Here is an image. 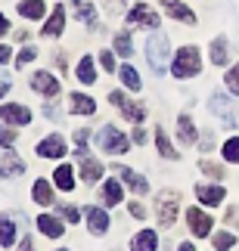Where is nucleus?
Masks as SVG:
<instances>
[{
	"label": "nucleus",
	"mask_w": 239,
	"mask_h": 251,
	"mask_svg": "<svg viewBox=\"0 0 239 251\" xmlns=\"http://www.w3.org/2000/svg\"><path fill=\"white\" fill-rule=\"evenodd\" d=\"M37 229H41V233H47V236H53V239L62 236V224H59L56 217H50V214H41V217H37Z\"/></svg>",
	"instance_id": "nucleus-21"
},
{
	"label": "nucleus",
	"mask_w": 239,
	"mask_h": 251,
	"mask_svg": "<svg viewBox=\"0 0 239 251\" xmlns=\"http://www.w3.org/2000/svg\"><path fill=\"white\" fill-rule=\"evenodd\" d=\"M103 171H106V168H103L97 158H87V155H84V161H81V177H84V183H97L103 177Z\"/></svg>",
	"instance_id": "nucleus-14"
},
{
	"label": "nucleus",
	"mask_w": 239,
	"mask_h": 251,
	"mask_svg": "<svg viewBox=\"0 0 239 251\" xmlns=\"http://www.w3.org/2000/svg\"><path fill=\"white\" fill-rule=\"evenodd\" d=\"M224 158L227 161H239V137H230L224 143Z\"/></svg>",
	"instance_id": "nucleus-32"
},
{
	"label": "nucleus",
	"mask_w": 239,
	"mask_h": 251,
	"mask_svg": "<svg viewBox=\"0 0 239 251\" xmlns=\"http://www.w3.org/2000/svg\"><path fill=\"white\" fill-rule=\"evenodd\" d=\"M72 112L75 115H93L97 112V102L87 93H72Z\"/></svg>",
	"instance_id": "nucleus-17"
},
{
	"label": "nucleus",
	"mask_w": 239,
	"mask_h": 251,
	"mask_svg": "<svg viewBox=\"0 0 239 251\" xmlns=\"http://www.w3.org/2000/svg\"><path fill=\"white\" fill-rule=\"evenodd\" d=\"M161 6H165V9H168V13L174 16V19H180V22H196V16L189 13V9H186L184 3H180V0H161Z\"/></svg>",
	"instance_id": "nucleus-20"
},
{
	"label": "nucleus",
	"mask_w": 239,
	"mask_h": 251,
	"mask_svg": "<svg viewBox=\"0 0 239 251\" xmlns=\"http://www.w3.org/2000/svg\"><path fill=\"white\" fill-rule=\"evenodd\" d=\"M156 143H159V152H161V155H165V158H177V149H171V143H168V137H165V130H156Z\"/></svg>",
	"instance_id": "nucleus-30"
},
{
	"label": "nucleus",
	"mask_w": 239,
	"mask_h": 251,
	"mask_svg": "<svg viewBox=\"0 0 239 251\" xmlns=\"http://www.w3.org/2000/svg\"><path fill=\"white\" fill-rule=\"evenodd\" d=\"M37 155H44V158H62V155H65L62 137H47L41 146H37Z\"/></svg>",
	"instance_id": "nucleus-10"
},
{
	"label": "nucleus",
	"mask_w": 239,
	"mask_h": 251,
	"mask_svg": "<svg viewBox=\"0 0 239 251\" xmlns=\"http://www.w3.org/2000/svg\"><path fill=\"white\" fill-rule=\"evenodd\" d=\"M6 59H9V47L0 44V62H6Z\"/></svg>",
	"instance_id": "nucleus-44"
},
{
	"label": "nucleus",
	"mask_w": 239,
	"mask_h": 251,
	"mask_svg": "<svg viewBox=\"0 0 239 251\" xmlns=\"http://www.w3.org/2000/svg\"><path fill=\"white\" fill-rule=\"evenodd\" d=\"M56 186L65 189V192H72L75 189V174L69 165H62V168H56Z\"/></svg>",
	"instance_id": "nucleus-25"
},
{
	"label": "nucleus",
	"mask_w": 239,
	"mask_h": 251,
	"mask_svg": "<svg viewBox=\"0 0 239 251\" xmlns=\"http://www.w3.org/2000/svg\"><path fill=\"white\" fill-rule=\"evenodd\" d=\"M103 201H106V205H121V186H118V180H106V186H103Z\"/></svg>",
	"instance_id": "nucleus-24"
},
{
	"label": "nucleus",
	"mask_w": 239,
	"mask_h": 251,
	"mask_svg": "<svg viewBox=\"0 0 239 251\" xmlns=\"http://www.w3.org/2000/svg\"><path fill=\"white\" fill-rule=\"evenodd\" d=\"M177 201L180 196L177 192H159V201H156V214H159V224L161 226H171L174 224V217H177Z\"/></svg>",
	"instance_id": "nucleus-3"
},
{
	"label": "nucleus",
	"mask_w": 239,
	"mask_h": 251,
	"mask_svg": "<svg viewBox=\"0 0 239 251\" xmlns=\"http://www.w3.org/2000/svg\"><path fill=\"white\" fill-rule=\"evenodd\" d=\"M62 25H65V9L56 6L53 16H50V22L44 25V37H59L62 34Z\"/></svg>",
	"instance_id": "nucleus-15"
},
{
	"label": "nucleus",
	"mask_w": 239,
	"mask_h": 251,
	"mask_svg": "<svg viewBox=\"0 0 239 251\" xmlns=\"http://www.w3.org/2000/svg\"><path fill=\"white\" fill-rule=\"evenodd\" d=\"M115 50H118L121 56H131V53H133V47H131V37H128V34H115Z\"/></svg>",
	"instance_id": "nucleus-35"
},
{
	"label": "nucleus",
	"mask_w": 239,
	"mask_h": 251,
	"mask_svg": "<svg viewBox=\"0 0 239 251\" xmlns=\"http://www.w3.org/2000/svg\"><path fill=\"white\" fill-rule=\"evenodd\" d=\"M131 214L133 217H143V205H140V201H131Z\"/></svg>",
	"instance_id": "nucleus-43"
},
{
	"label": "nucleus",
	"mask_w": 239,
	"mask_h": 251,
	"mask_svg": "<svg viewBox=\"0 0 239 251\" xmlns=\"http://www.w3.org/2000/svg\"><path fill=\"white\" fill-rule=\"evenodd\" d=\"M0 146H6V149L16 146V133L9 130V127H0Z\"/></svg>",
	"instance_id": "nucleus-36"
},
{
	"label": "nucleus",
	"mask_w": 239,
	"mask_h": 251,
	"mask_svg": "<svg viewBox=\"0 0 239 251\" xmlns=\"http://www.w3.org/2000/svg\"><path fill=\"white\" fill-rule=\"evenodd\" d=\"M128 22H131V25H149V28H159V16L152 13L146 3H137V6H133L131 13H128Z\"/></svg>",
	"instance_id": "nucleus-6"
},
{
	"label": "nucleus",
	"mask_w": 239,
	"mask_h": 251,
	"mask_svg": "<svg viewBox=\"0 0 239 251\" xmlns=\"http://www.w3.org/2000/svg\"><path fill=\"white\" fill-rule=\"evenodd\" d=\"M0 118L9 121V124H28L31 121V112H28L25 105H3V109H0Z\"/></svg>",
	"instance_id": "nucleus-11"
},
{
	"label": "nucleus",
	"mask_w": 239,
	"mask_h": 251,
	"mask_svg": "<svg viewBox=\"0 0 239 251\" xmlns=\"http://www.w3.org/2000/svg\"><path fill=\"white\" fill-rule=\"evenodd\" d=\"M72 6L78 9V19H81V22H93V19H97V6H90L87 0H72Z\"/></svg>",
	"instance_id": "nucleus-29"
},
{
	"label": "nucleus",
	"mask_w": 239,
	"mask_h": 251,
	"mask_svg": "<svg viewBox=\"0 0 239 251\" xmlns=\"http://www.w3.org/2000/svg\"><path fill=\"white\" fill-rule=\"evenodd\" d=\"M212 112H217V115H227V124H239V118L233 115V109H230V102L224 100V96H212Z\"/></svg>",
	"instance_id": "nucleus-22"
},
{
	"label": "nucleus",
	"mask_w": 239,
	"mask_h": 251,
	"mask_svg": "<svg viewBox=\"0 0 239 251\" xmlns=\"http://www.w3.org/2000/svg\"><path fill=\"white\" fill-rule=\"evenodd\" d=\"M100 62H103V69H106V72H115V56H112L109 50L100 53Z\"/></svg>",
	"instance_id": "nucleus-40"
},
{
	"label": "nucleus",
	"mask_w": 239,
	"mask_h": 251,
	"mask_svg": "<svg viewBox=\"0 0 239 251\" xmlns=\"http://www.w3.org/2000/svg\"><path fill=\"white\" fill-rule=\"evenodd\" d=\"M34 56H37V50H34V47H25V50H22V53H19V56H16V62H19V69H22V65H25V62H31V59H34Z\"/></svg>",
	"instance_id": "nucleus-38"
},
{
	"label": "nucleus",
	"mask_w": 239,
	"mask_h": 251,
	"mask_svg": "<svg viewBox=\"0 0 239 251\" xmlns=\"http://www.w3.org/2000/svg\"><path fill=\"white\" fill-rule=\"evenodd\" d=\"M19 13L25 19H41L44 16V3L41 0H22V3H19Z\"/></svg>",
	"instance_id": "nucleus-27"
},
{
	"label": "nucleus",
	"mask_w": 239,
	"mask_h": 251,
	"mask_svg": "<svg viewBox=\"0 0 239 251\" xmlns=\"http://www.w3.org/2000/svg\"><path fill=\"white\" fill-rule=\"evenodd\" d=\"M199 72V50L196 47H184L174 59V75L177 78H193Z\"/></svg>",
	"instance_id": "nucleus-4"
},
{
	"label": "nucleus",
	"mask_w": 239,
	"mask_h": 251,
	"mask_svg": "<svg viewBox=\"0 0 239 251\" xmlns=\"http://www.w3.org/2000/svg\"><path fill=\"white\" fill-rule=\"evenodd\" d=\"M22 171H25L22 158H16L13 152H9V155H0V177H19Z\"/></svg>",
	"instance_id": "nucleus-13"
},
{
	"label": "nucleus",
	"mask_w": 239,
	"mask_h": 251,
	"mask_svg": "<svg viewBox=\"0 0 239 251\" xmlns=\"http://www.w3.org/2000/svg\"><path fill=\"white\" fill-rule=\"evenodd\" d=\"M87 226L93 236H103L109 229V214L103 208H87Z\"/></svg>",
	"instance_id": "nucleus-9"
},
{
	"label": "nucleus",
	"mask_w": 239,
	"mask_h": 251,
	"mask_svg": "<svg viewBox=\"0 0 239 251\" xmlns=\"http://www.w3.org/2000/svg\"><path fill=\"white\" fill-rule=\"evenodd\" d=\"M31 87H34V90H37V93H44V96H50V100H53V96H56V93H59V81H56V78H53V75H47V72H37V75H34V78H31Z\"/></svg>",
	"instance_id": "nucleus-8"
},
{
	"label": "nucleus",
	"mask_w": 239,
	"mask_h": 251,
	"mask_svg": "<svg viewBox=\"0 0 239 251\" xmlns=\"http://www.w3.org/2000/svg\"><path fill=\"white\" fill-rule=\"evenodd\" d=\"M177 137H180V143H186V146H196V127H193V121H189V115H180L177 118Z\"/></svg>",
	"instance_id": "nucleus-16"
},
{
	"label": "nucleus",
	"mask_w": 239,
	"mask_h": 251,
	"mask_svg": "<svg viewBox=\"0 0 239 251\" xmlns=\"http://www.w3.org/2000/svg\"><path fill=\"white\" fill-rule=\"evenodd\" d=\"M6 90H9V81H6V78H3V75H0V96H3V93H6Z\"/></svg>",
	"instance_id": "nucleus-45"
},
{
	"label": "nucleus",
	"mask_w": 239,
	"mask_h": 251,
	"mask_svg": "<svg viewBox=\"0 0 239 251\" xmlns=\"http://www.w3.org/2000/svg\"><path fill=\"white\" fill-rule=\"evenodd\" d=\"M13 242H16V224L9 217H0V245L9 248Z\"/></svg>",
	"instance_id": "nucleus-23"
},
{
	"label": "nucleus",
	"mask_w": 239,
	"mask_h": 251,
	"mask_svg": "<svg viewBox=\"0 0 239 251\" xmlns=\"http://www.w3.org/2000/svg\"><path fill=\"white\" fill-rule=\"evenodd\" d=\"M121 81L131 87V90H140V75L131 69V65H121Z\"/></svg>",
	"instance_id": "nucleus-31"
},
{
	"label": "nucleus",
	"mask_w": 239,
	"mask_h": 251,
	"mask_svg": "<svg viewBox=\"0 0 239 251\" xmlns=\"http://www.w3.org/2000/svg\"><path fill=\"white\" fill-rule=\"evenodd\" d=\"M227 87H230L233 93H239V65H233V69L227 72Z\"/></svg>",
	"instance_id": "nucleus-37"
},
{
	"label": "nucleus",
	"mask_w": 239,
	"mask_h": 251,
	"mask_svg": "<svg viewBox=\"0 0 239 251\" xmlns=\"http://www.w3.org/2000/svg\"><path fill=\"white\" fill-rule=\"evenodd\" d=\"M196 196H199V201H205V205H221L224 189L221 186H196Z\"/></svg>",
	"instance_id": "nucleus-19"
},
{
	"label": "nucleus",
	"mask_w": 239,
	"mask_h": 251,
	"mask_svg": "<svg viewBox=\"0 0 239 251\" xmlns=\"http://www.w3.org/2000/svg\"><path fill=\"white\" fill-rule=\"evenodd\" d=\"M78 78L84 84H93V81H97V72H93V59H90V56H84V59L78 62Z\"/></svg>",
	"instance_id": "nucleus-28"
},
{
	"label": "nucleus",
	"mask_w": 239,
	"mask_h": 251,
	"mask_svg": "<svg viewBox=\"0 0 239 251\" xmlns=\"http://www.w3.org/2000/svg\"><path fill=\"white\" fill-rule=\"evenodd\" d=\"M212 245H214V251H230L233 248V236L230 233H217Z\"/></svg>",
	"instance_id": "nucleus-34"
},
{
	"label": "nucleus",
	"mask_w": 239,
	"mask_h": 251,
	"mask_svg": "<svg viewBox=\"0 0 239 251\" xmlns=\"http://www.w3.org/2000/svg\"><path fill=\"white\" fill-rule=\"evenodd\" d=\"M202 171L208 174V177H221V168H217V165H212V161H202Z\"/></svg>",
	"instance_id": "nucleus-42"
},
{
	"label": "nucleus",
	"mask_w": 239,
	"mask_h": 251,
	"mask_svg": "<svg viewBox=\"0 0 239 251\" xmlns=\"http://www.w3.org/2000/svg\"><path fill=\"white\" fill-rule=\"evenodd\" d=\"M34 201L37 205H53V189L47 180H37L34 183Z\"/></svg>",
	"instance_id": "nucleus-26"
},
{
	"label": "nucleus",
	"mask_w": 239,
	"mask_h": 251,
	"mask_svg": "<svg viewBox=\"0 0 239 251\" xmlns=\"http://www.w3.org/2000/svg\"><path fill=\"white\" fill-rule=\"evenodd\" d=\"M124 3H128V0H109V6H112V9H118V6H124Z\"/></svg>",
	"instance_id": "nucleus-47"
},
{
	"label": "nucleus",
	"mask_w": 239,
	"mask_h": 251,
	"mask_svg": "<svg viewBox=\"0 0 239 251\" xmlns=\"http://www.w3.org/2000/svg\"><path fill=\"white\" fill-rule=\"evenodd\" d=\"M87 137H90L87 130H78V133H75V146L81 149V155H84V149H87Z\"/></svg>",
	"instance_id": "nucleus-41"
},
{
	"label": "nucleus",
	"mask_w": 239,
	"mask_h": 251,
	"mask_svg": "<svg viewBox=\"0 0 239 251\" xmlns=\"http://www.w3.org/2000/svg\"><path fill=\"white\" fill-rule=\"evenodd\" d=\"M59 211H62L65 220H72V224H78V220H81L78 217V208H72V205H59Z\"/></svg>",
	"instance_id": "nucleus-39"
},
{
	"label": "nucleus",
	"mask_w": 239,
	"mask_h": 251,
	"mask_svg": "<svg viewBox=\"0 0 239 251\" xmlns=\"http://www.w3.org/2000/svg\"><path fill=\"white\" fill-rule=\"evenodd\" d=\"M97 143H100L103 152H109V155H121V152H128V137H124L118 127H103Z\"/></svg>",
	"instance_id": "nucleus-2"
},
{
	"label": "nucleus",
	"mask_w": 239,
	"mask_h": 251,
	"mask_svg": "<svg viewBox=\"0 0 239 251\" xmlns=\"http://www.w3.org/2000/svg\"><path fill=\"white\" fill-rule=\"evenodd\" d=\"M186 217H189V229H193L196 236H208V233H212V217H208L205 211L189 208V211H186Z\"/></svg>",
	"instance_id": "nucleus-7"
},
{
	"label": "nucleus",
	"mask_w": 239,
	"mask_h": 251,
	"mask_svg": "<svg viewBox=\"0 0 239 251\" xmlns=\"http://www.w3.org/2000/svg\"><path fill=\"white\" fill-rule=\"evenodd\" d=\"M118 174H121V180L128 183V186H131L133 192H149V186H146V177H140L137 171H131V168H118Z\"/></svg>",
	"instance_id": "nucleus-18"
},
{
	"label": "nucleus",
	"mask_w": 239,
	"mask_h": 251,
	"mask_svg": "<svg viewBox=\"0 0 239 251\" xmlns=\"http://www.w3.org/2000/svg\"><path fill=\"white\" fill-rule=\"evenodd\" d=\"M159 248V236L152 233V229H143V233L133 236L131 242V251H156Z\"/></svg>",
	"instance_id": "nucleus-12"
},
{
	"label": "nucleus",
	"mask_w": 239,
	"mask_h": 251,
	"mask_svg": "<svg viewBox=\"0 0 239 251\" xmlns=\"http://www.w3.org/2000/svg\"><path fill=\"white\" fill-rule=\"evenodd\" d=\"M109 100L115 102V105H118V109H121L124 115H128L131 121H137V124L143 121V115H146V109H143L140 102H131V100H124V96H121V90H115V93H109Z\"/></svg>",
	"instance_id": "nucleus-5"
},
{
	"label": "nucleus",
	"mask_w": 239,
	"mask_h": 251,
	"mask_svg": "<svg viewBox=\"0 0 239 251\" xmlns=\"http://www.w3.org/2000/svg\"><path fill=\"white\" fill-rule=\"evenodd\" d=\"M212 62L214 65H224L227 62V47H224V41H214L212 44Z\"/></svg>",
	"instance_id": "nucleus-33"
},
{
	"label": "nucleus",
	"mask_w": 239,
	"mask_h": 251,
	"mask_svg": "<svg viewBox=\"0 0 239 251\" xmlns=\"http://www.w3.org/2000/svg\"><path fill=\"white\" fill-rule=\"evenodd\" d=\"M177 251H196V248H193V245H189V242H184V245H180Z\"/></svg>",
	"instance_id": "nucleus-48"
},
{
	"label": "nucleus",
	"mask_w": 239,
	"mask_h": 251,
	"mask_svg": "<svg viewBox=\"0 0 239 251\" xmlns=\"http://www.w3.org/2000/svg\"><path fill=\"white\" fill-rule=\"evenodd\" d=\"M6 31H9V22H6L3 16H0V34H6Z\"/></svg>",
	"instance_id": "nucleus-46"
},
{
	"label": "nucleus",
	"mask_w": 239,
	"mask_h": 251,
	"mask_svg": "<svg viewBox=\"0 0 239 251\" xmlns=\"http://www.w3.org/2000/svg\"><path fill=\"white\" fill-rule=\"evenodd\" d=\"M146 62L152 65V72H165L168 62H171V41L165 34H152L146 41Z\"/></svg>",
	"instance_id": "nucleus-1"
}]
</instances>
